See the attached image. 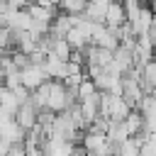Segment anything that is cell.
I'll use <instances>...</instances> for the list:
<instances>
[{
  "instance_id": "4fadbf2b",
  "label": "cell",
  "mask_w": 156,
  "mask_h": 156,
  "mask_svg": "<svg viewBox=\"0 0 156 156\" xmlns=\"http://www.w3.org/2000/svg\"><path fill=\"white\" fill-rule=\"evenodd\" d=\"M139 156H156V144H151L149 139L139 146Z\"/></svg>"
},
{
  "instance_id": "9c48e42d",
  "label": "cell",
  "mask_w": 156,
  "mask_h": 156,
  "mask_svg": "<svg viewBox=\"0 0 156 156\" xmlns=\"http://www.w3.org/2000/svg\"><path fill=\"white\" fill-rule=\"evenodd\" d=\"M0 134H2V136H7L12 144H22V141H24V136H27V132L20 127V122H17L15 117H12L7 124H2V127H0Z\"/></svg>"
},
{
  "instance_id": "52a82bcc",
  "label": "cell",
  "mask_w": 156,
  "mask_h": 156,
  "mask_svg": "<svg viewBox=\"0 0 156 156\" xmlns=\"http://www.w3.org/2000/svg\"><path fill=\"white\" fill-rule=\"evenodd\" d=\"M105 141H107V134L105 132H95V129H85L83 132V139H80V144L88 151H100L105 146Z\"/></svg>"
},
{
  "instance_id": "3957f363",
  "label": "cell",
  "mask_w": 156,
  "mask_h": 156,
  "mask_svg": "<svg viewBox=\"0 0 156 156\" xmlns=\"http://www.w3.org/2000/svg\"><path fill=\"white\" fill-rule=\"evenodd\" d=\"M37 117H39V110H37L29 100L22 102V105L17 107V112H15V119L20 122V127H22L24 132H29V129L37 127Z\"/></svg>"
},
{
  "instance_id": "30bf717a",
  "label": "cell",
  "mask_w": 156,
  "mask_h": 156,
  "mask_svg": "<svg viewBox=\"0 0 156 156\" xmlns=\"http://www.w3.org/2000/svg\"><path fill=\"white\" fill-rule=\"evenodd\" d=\"M71 27H73V15H68V12H61V15H56L54 17V22H51V34H56V37H66L68 32H71Z\"/></svg>"
},
{
  "instance_id": "ac0fdd59",
  "label": "cell",
  "mask_w": 156,
  "mask_h": 156,
  "mask_svg": "<svg viewBox=\"0 0 156 156\" xmlns=\"http://www.w3.org/2000/svg\"><path fill=\"white\" fill-rule=\"evenodd\" d=\"M0 29H2V27H0Z\"/></svg>"
},
{
  "instance_id": "2e32d148",
  "label": "cell",
  "mask_w": 156,
  "mask_h": 156,
  "mask_svg": "<svg viewBox=\"0 0 156 156\" xmlns=\"http://www.w3.org/2000/svg\"><path fill=\"white\" fill-rule=\"evenodd\" d=\"M34 2H39V5H46V7H58V5H61V0H34Z\"/></svg>"
},
{
  "instance_id": "5b68a950",
  "label": "cell",
  "mask_w": 156,
  "mask_h": 156,
  "mask_svg": "<svg viewBox=\"0 0 156 156\" xmlns=\"http://www.w3.org/2000/svg\"><path fill=\"white\" fill-rule=\"evenodd\" d=\"M139 83L144 88V93H156V58H149L144 66H141V76H139Z\"/></svg>"
},
{
  "instance_id": "7c38bea8",
  "label": "cell",
  "mask_w": 156,
  "mask_h": 156,
  "mask_svg": "<svg viewBox=\"0 0 156 156\" xmlns=\"http://www.w3.org/2000/svg\"><path fill=\"white\" fill-rule=\"evenodd\" d=\"M93 93H98V88H95V83H93V78H83L80 80V85H78V102L80 100H85V98H90Z\"/></svg>"
},
{
  "instance_id": "8992f818",
  "label": "cell",
  "mask_w": 156,
  "mask_h": 156,
  "mask_svg": "<svg viewBox=\"0 0 156 156\" xmlns=\"http://www.w3.org/2000/svg\"><path fill=\"white\" fill-rule=\"evenodd\" d=\"M134 107L124 100V95H110V110H107V117L110 119H124Z\"/></svg>"
},
{
  "instance_id": "e0dca14e",
  "label": "cell",
  "mask_w": 156,
  "mask_h": 156,
  "mask_svg": "<svg viewBox=\"0 0 156 156\" xmlns=\"http://www.w3.org/2000/svg\"><path fill=\"white\" fill-rule=\"evenodd\" d=\"M2 83H5V80H2V78H0V88H2Z\"/></svg>"
},
{
  "instance_id": "7a4b0ae2",
  "label": "cell",
  "mask_w": 156,
  "mask_h": 156,
  "mask_svg": "<svg viewBox=\"0 0 156 156\" xmlns=\"http://www.w3.org/2000/svg\"><path fill=\"white\" fill-rule=\"evenodd\" d=\"M44 71L49 73V78H56V80H66L68 76H71V66H68V61H63V58H56V56H51V54H46V58H44Z\"/></svg>"
},
{
  "instance_id": "277c9868",
  "label": "cell",
  "mask_w": 156,
  "mask_h": 156,
  "mask_svg": "<svg viewBox=\"0 0 156 156\" xmlns=\"http://www.w3.org/2000/svg\"><path fill=\"white\" fill-rule=\"evenodd\" d=\"M127 22V7H124V0H112L107 5V15H105V24L110 29H117Z\"/></svg>"
},
{
  "instance_id": "9a60e30c",
  "label": "cell",
  "mask_w": 156,
  "mask_h": 156,
  "mask_svg": "<svg viewBox=\"0 0 156 156\" xmlns=\"http://www.w3.org/2000/svg\"><path fill=\"white\" fill-rule=\"evenodd\" d=\"M7 156H27V151H24V144H15L12 149H10V154Z\"/></svg>"
},
{
  "instance_id": "8fae6325",
  "label": "cell",
  "mask_w": 156,
  "mask_h": 156,
  "mask_svg": "<svg viewBox=\"0 0 156 156\" xmlns=\"http://www.w3.org/2000/svg\"><path fill=\"white\" fill-rule=\"evenodd\" d=\"M0 107L10 110L12 115H15V112H17V107H20V100H17L15 90H12V88H7V85H2V88H0Z\"/></svg>"
},
{
  "instance_id": "5bb4252c",
  "label": "cell",
  "mask_w": 156,
  "mask_h": 156,
  "mask_svg": "<svg viewBox=\"0 0 156 156\" xmlns=\"http://www.w3.org/2000/svg\"><path fill=\"white\" fill-rule=\"evenodd\" d=\"M12 146H15V144H12V141H10L7 136H2V134H0V156H7Z\"/></svg>"
},
{
  "instance_id": "6da1fadb",
  "label": "cell",
  "mask_w": 156,
  "mask_h": 156,
  "mask_svg": "<svg viewBox=\"0 0 156 156\" xmlns=\"http://www.w3.org/2000/svg\"><path fill=\"white\" fill-rule=\"evenodd\" d=\"M20 73H22V85H24V88H29V90H37L41 83L51 80L41 63H29V66H27V68H22Z\"/></svg>"
},
{
  "instance_id": "ba28073f",
  "label": "cell",
  "mask_w": 156,
  "mask_h": 156,
  "mask_svg": "<svg viewBox=\"0 0 156 156\" xmlns=\"http://www.w3.org/2000/svg\"><path fill=\"white\" fill-rule=\"evenodd\" d=\"M107 5H110V2H105V0H88V5H85V10H83V15H85L88 20H93V22H105Z\"/></svg>"
}]
</instances>
